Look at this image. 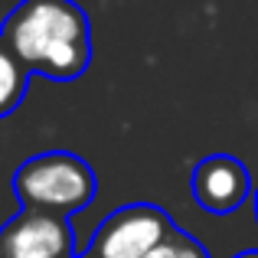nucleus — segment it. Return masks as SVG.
Here are the masks:
<instances>
[{"instance_id": "obj_9", "label": "nucleus", "mask_w": 258, "mask_h": 258, "mask_svg": "<svg viewBox=\"0 0 258 258\" xmlns=\"http://www.w3.org/2000/svg\"><path fill=\"white\" fill-rule=\"evenodd\" d=\"M252 206H255V222H258V189H255V196H252Z\"/></svg>"}, {"instance_id": "obj_6", "label": "nucleus", "mask_w": 258, "mask_h": 258, "mask_svg": "<svg viewBox=\"0 0 258 258\" xmlns=\"http://www.w3.org/2000/svg\"><path fill=\"white\" fill-rule=\"evenodd\" d=\"M30 76L33 72L23 66V59L10 49L4 36H0V118L13 114L23 105L26 92H30Z\"/></svg>"}, {"instance_id": "obj_10", "label": "nucleus", "mask_w": 258, "mask_h": 258, "mask_svg": "<svg viewBox=\"0 0 258 258\" xmlns=\"http://www.w3.org/2000/svg\"><path fill=\"white\" fill-rule=\"evenodd\" d=\"M82 258H98V255H92V252H88V255H82Z\"/></svg>"}, {"instance_id": "obj_1", "label": "nucleus", "mask_w": 258, "mask_h": 258, "mask_svg": "<svg viewBox=\"0 0 258 258\" xmlns=\"http://www.w3.org/2000/svg\"><path fill=\"white\" fill-rule=\"evenodd\" d=\"M0 36L30 72L76 82L92 62V23L76 0H23L10 10Z\"/></svg>"}, {"instance_id": "obj_4", "label": "nucleus", "mask_w": 258, "mask_h": 258, "mask_svg": "<svg viewBox=\"0 0 258 258\" xmlns=\"http://www.w3.org/2000/svg\"><path fill=\"white\" fill-rule=\"evenodd\" d=\"M69 216L20 209L0 226V258H69Z\"/></svg>"}, {"instance_id": "obj_2", "label": "nucleus", "mask_w": 258, "mask_h": 258, "mask_svg": "<svg viewBox=\"0 0 258 258\" xmlns=\"http://www.w3.org/2000/svg\"><path fill=\"white\" fill-rule=\"evenodd\" d=\"M95 189H98V180L88 160L69 151L36 154L23 160L13 173V193L20 206L39 209V213L72 216L95 200Z\"/></svg>"}, {"instance_id": "obj_7", "label": "nucleus", "mask_w": 258, "mask_h": 258, "mask_svg": "<svg viewBox=\"0 0 258 258\" xmlns=\"http://www.w3.org/2000/svg\"><path fill=\"white\" fill-rule=\"evenodd\" d=\"M144 258H209V252L203 248V242L193 239V235L173 229V232L167 235L164 242H157Z\"/></svg>"}, {"instance_id": "obj_8", "label": "nucleus", "mask_w": 258, "mask_h": 258, "mask_svg": "<svg viewBox=\"0 0 258 258\" xmlns=\"http://www.w3.org/2000/svg\"><path fill=\"white\" fill-rule=\"evenodd\" d=\"M235 258H258V248H245V252H239Z\"/></svg>"}, {"instance_id": "obj_3", "label": "nucleus", "mask_w": 258, "mask_h": 258, "mask_svg": "<svg viewBox=\"0 0 258 258\" xmlns=\"http://www.w3.org/2000/svg\"><path fill=\"white\" fill-rule=\"evenodd\" d=\"M173 219L154 203L121 206L95 229L88 252L98 258H144L157 242L173 232Z\"/></svg>"}, {"instance_id": "obj_5", "label": "nucleus", "mask_w": 258, "mask_h": 258, "mask_svg": "<svg viewBox=\"0 0 258 258\" xmlns=\"http://www.w3.org/2000/svg\"><path fill=\"white\" fill-rule=\"evenodd\" d=\"M252 193L248 167L232 154H213L200 160L193 170V196L206 213L229 216L242 206Z\"/></svg>"}]
</instances>
